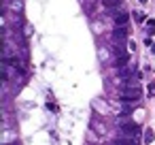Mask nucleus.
Segmentation results:
<instances>
[{
    "instance_id": "nucleus-1",
    "label": "nucleus",
    "mask_w": 155,
    "mask_h": 145,
    "mask_svg": "<svg viewBox=\"0 0 155 145\" xmlns=\"http://www.w3.org/2000/svg\"><path fill=\"white\" fill-rule=\"evenodd\" d=\"M140 88L138 85H125L123 90H121V98L123 100H138L140 98Z\"/></svg>"
},
{
    "instance_id": "nucleus-2",
    "label": "nucleus",
    "mask_w": 155,
    "mask_h": 145,
    "mask_svg": "<svg viewBox=\"0 0 155 145\" xmlns=\"http://www.w3.org/2000/svg\"><path fill=\"white\" fill-rule=\"evenodd\" d=\"M119 126H121V132H123V134H134V136H138V132H140L138 124L127 122V119H121V122H119Z\"/></svg>"
},
{
    "instance_id": "nucleus-3",
    "label": "nucleus",
    "mask_w": 155,
    "mask_h": 145,
    "mask_svg": "<svg viewBox=\"0 0 155 145\" xmlns=\"http://www.w3.org/2000/svg\"><path fill=\"white\" fill-rule=\"evenodd\" d=\"M113 34H115L113 39H115V43H117V45H119V43H125V39H127V30H125L123 26H121V28H117Z\"/></svg>"
},
{
    "instance_id": "nucleus-4",
    "label": "nucleus",
    "mask_w": 155,
    "mask_h": 145,
    "mask_svg": "<svg viewBox=\"0 0 155 145\" xmlns=\"http://www.w3.org/2000/svg\"><path fill=\"white\" fill-rule=\"evenodd\" d=\"M125 22H127V15L125 13H117L115 15V24L117 26H125Z\"/></svg>"
},
{
    "instance_id": "nucleus-5",
    "label": "nucleus",
    "mask_w": 155,
    "mask_h": 145,
    "mask_svg": "<svg viewBox=\"0 0 155 145\" xmlns=\"http://www.w3.org/2000/svg\"><path fill=\"white\" fill-rule=\"evenodd\" d=\"M127 64V56H117V68H125Z\"/></svg>"
},
{
    "instance_id": "nucleus-6",
    "label": "nucleus",
    "mask_w": 155,
    "mask_h": 145,
    "mask_svg": "<svg viewBox=\"0 0 155 145\" xmlns=\"http://www.w3.org/2000/svg\"><path fill=\"white\" fill-rule=\"evenodd\" d=\"M117 145H138V143H136V141H132V139H125V136H123V139H119V141H117Z\"/></svg>"
},
{
    "instance_id": "nucleus-7",
    "label": "nucleus",
    "mask_w": 155,
    "mask_h": 145,
    "mask_svg": "<svg viewBox=\"0 0 155 145\" xmlns=\"http://www.w3.org/2000/svg\"><path fill=\"white\" fill-rule=\"evenodd\" d=\"M153 136H155V134H153V128H149V130L144 132V143H151V141H153Z\"/></svg>"
},
{
    "instance_id": "nucleus-8",
    "label": "nucleus",
    "mask_w": 155,
    "mask_h": 145,
    "mask_svg": "<svg viewBox=\"0 0 155 145\" xmlns=\"http://www.w3.org/2000/svg\"><path fill=\"white\" fill-rule=\"evenodd\" d=\"M134 17H136V22H138V24H142V22H144V15H142V13H134Z\"/></svg>"
},
{
    "instance_id": "nucleus-9",
    "label": "nucleus",
    "mask_w": 155,
    "mask_h": 145,
    "mask_svg": "<svg viewBox=\"0 0 155 145\" xmlns=\"http://www.w3.org/2000/svg\"><path fill=\"white\" fill-rule=\"evenodd\" d=\"M147 26H149V30H151V32H155V22H153V19H149V22H147Z\"/></svg>"
},
{
    "instance_id": "nucleus-10",
    "label": "nucleus",
    "mask_w": 155,
    "mask_h": 145,
    "mask_svg": "<svg viewBox=\"0 0 155 145\" xmlns=\"http://www.w3.org/2000/svg\"><path fill=\"white\" fill-rule=\"evenodd\" d=\"M149 94H151V96H155V83H151V85H149Z\"/></svg>"
}]
</instances>
